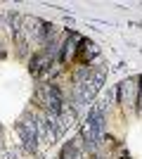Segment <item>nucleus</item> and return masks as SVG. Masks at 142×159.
Returning <instances> with one entry per match:
<instances>
[{"mask_svg":"<svg viewBox=\"0 0 142 159\" xmlns=\"http://www.w3.org/2000/svg\"><path fill=\"white\" fill-rule=\"evenodd\" d=\"M137 88L140 86H135V81H123L121 83V105L126 107V109H130V107L135 105V95H137Z\"/></svg>","mask_w":142,"mask_h":159,"instance_id":"nucleus-1","label":"nucleus"},{"mask_svg":"<svg viewBox=\"0 0 142 159\" xmlns=\"http://www.w3.org/2000/svg\"><path fill=\"white\" fill-rule=\"evenodd\" d=\"M140 83H142V79H140ZM140 112H142V86H140Z\"/></svg>","mask_w":142,"mask_h":159,"instance_id":"nucleus-2","label":"nucleus"}]
</instances>
